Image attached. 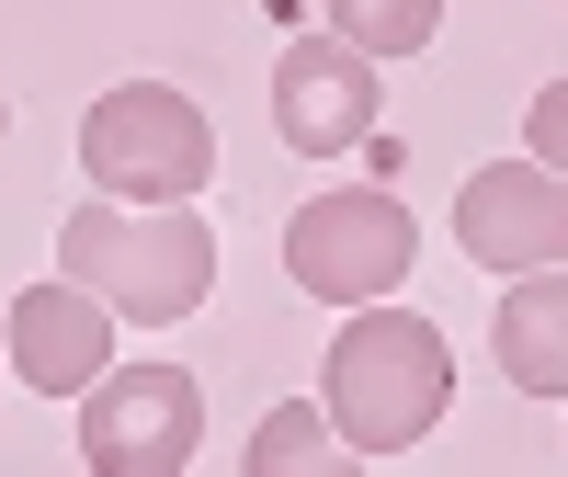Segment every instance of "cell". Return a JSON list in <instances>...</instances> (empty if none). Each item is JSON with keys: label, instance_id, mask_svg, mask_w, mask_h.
Segmentation results:
<instances>
[{"label": "cell", "instance_id": "cell-1", "mask_svg": "<svg viewBox=\"0 0 568 477\" xmlns=\"http://www.w3.org/2000/svg\"><path fill=\"white\" fill-rule=\"evenodd\" d=\"M318 409H329V433L353 455H409L455 409V342L433 318H409L398 296L342 307V342L318 364Z\"/></svg>", "mask_w": 568, "mask_h": 477}, {"label": "cell", "instance_id": "cell-2", "mask_svg": "<svg viewBox=\"0 0 568 477\" xmlns=\"http://www.w3.org/2000/svg\"><path fill=\"white\" fill-rule=\"evenodd\" d=\"M58 262L69 284H91L114 318L136 329H171L216 296V227L194 205H114V194H80L58 227Z\"/></svg>", "mask_w": 568, "mask_h": 477}, {"label": "cell", "instance_id": "cell-3", "mask_svg": "<svg viewBox=\"0 0 568 477\" xmlns=\"http://www.w3.org/2000/svg\"><path fill=\"white\" fill-rule=\"evenodd\" d=\"M80 171H91V194H114V205H194L216 182V125H205L194 91H171V80H114L103 103L80 114Z\"/></svg>", "mask_w": 568, "mask_h": 477}, {"label": "cell", "instance_id": "cell-4", "mask_svg": "<svg viewBox=\"0 0 568 477\" xmlns=\"http://www.w3.org/2000/svg\"><path fill=\"white\" fill-rule=\"evenodd\" d=\"M284 273L307 284L318 307H375L420 273V216L387 194V182H329L284 216Z\"/></svg>", "mask_w": 568, "mask_h": 477}, {"label": "cell", "instance_id": "cell-5", "mask_svg": "<svg viewBox=\"0 0 568 477\" xmlns=\"http://www.w3.org/2000/svg\"><path fill=\"white\" fill-rule=\"evenodd\" d=\"M205 444V387L182 364H103L80 387V466L91 477H182Z\"/></svg>", "mask_w": 568, "mask_h": 477}, {"label": "cell", "instance_id": "cell-6", "mask_svg": "<svg viewBox=\"0 0 568 477\" xmlns=\"http://www.w3.org/2000/svg\"><path fill=\"white\" fill-rule=\"evenodd\" d=\"M375 103H387V80H375V58L364 45H342V34H296L273 58V136L296 160H353L364 136H375Z\"/></svg>", "mask_w": 568, "mask_h": 477}, {"label": "cell", "instance_id": "cell-7", "mask_svg": "<svg viewBox=\"0 0 568 477\" xmlns=\"http://www.w3.org/2000/svg\"><path fill=\"white\" fill-rule=\"evenodd\" d=\"M455 251L489 262V273H546V262H568V171H546V160H489V171H466V194H455Z\"/></svg>", "mask_w": 568, "mask_h": 477}, {"label": "cell", "instance_id": "cell-8", "mask_svg": "<svg viewBox=\"0 0 568 477\" xmlns=\"http://www.w3.org/2000/svg\"><path fill=\"white\" fill-rule=\"evenodd\" d=\"M0 353H12V375L34 398H80L91 375L114 364V307L91 296V284H23L12 307H0Z\"/></svg>", "mask_w": 568, "mask_h": 477}, {"label": "cell", "instance_id": "cell-9", "mask_svg": "<svg viewBox=\"0 0 568 477\" xmlns=\"http://www.w3.org/2000/svg\"><path fill=\"white\" fill-rule=\"evenodd\" d=\"M489 353L524 398H568V262L546 273H500V318H489Z\"/></svg>", "mask_w": 568, "mask_h": 477}, {"label": "cell", "instance_id": "cell-10", "mask_svg": "<svg viewBox=\"0 0 568 477\" xmlns=\"http://www.w3.org/2000/svg\"><path fill=\"white\" fill-rule=\"evenodd\" d=\"M329 466H353V444L329 433V409H318V398L262 409V433H251V477H329Z\"/></svg>", "mask_w": 568, "mask_h": 477}, {"label": "cell", "instance_id": "cell-11", "mask_svg": "<svg viewBox=\"0 0 568 477\" xmlns=\"http://www.w3.org/2000/svg\"><path fill=\"white\" fill-rule=\"evenodd\" d=\"M318 12H329L342 45H364L375 69H387V58H420V45L444 34V0H318Z\"/></svg>", "mask_w": 568, "mask_h": 477}, {"label": "cell", "instance_id": "cell-12", "mask_svg": "<svg viewBox=\"0 0 568 477\" xmlns=\"http://www.w3.org/2000/svg\"><path fill=\"white\" fill-rule=\"evenodd\" d=\"M524 136H535V160H546V171H568V80L535 91V125H524Z\"/></svg>", "mask_w": 568, "mask_h": 477}, {"label": "cell", "instance_id": "cell-13", "mask_svg": "<svg viewBox=\"0 0 568 477\" xmlns=\"http://www.w3.org/2000/svg\"><path fill=\"white\" fill-rule=\"evenodd\" d=\"M0 136H12V91H0Z\"/></svg>", "mask_w": 568, "mask_h": 477}, {"label": "cell", "instance_id": "cell-14", "mask_svg": "<svg viewBox=\"0 0 568 477\" xmlns=\"http://www.w3.org/2000/svg\"><path fill=\"white\" fill-rule=\"evenodd\" d=\"M0 375H12V353H0Z\"/></svg>", "mask_w": 568, "mask_h": 477}]
</instances>
